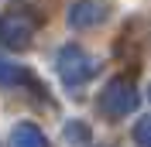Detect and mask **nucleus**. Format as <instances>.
Listing matches in <instances>:
<instances>
[{
  "instance_id": "f03ea898",
  "label": "nucleus",
  "mask_w": 151,
  "mask_h": 147,
  "mask_svg": "<svg viewBox=\"0 0 151 147\" xmlns=\"http://www.w3.org/2000/svg\"><path fill=\"white\" fill-rule=\"evenodd\" d=\"M55 69H58V79L65 86H83L96 75V58L79 45H65L55 58Z\"/></svg>"
},
{
  "instance_id": "0eeeda50",
  "label": "nucleus",
  "mask_w": 151,
  "mask_h": 147,
  "mask_svg": "<svg viewBox=\"0 0 151 147\" xmlns=\"http://www.w3.org/2000/svg\"><path fill=\"white\" fill-rule=\"evenodd\" d=\"M134 140H137L141 147H151V116L137 120V127H134Z\"/></svg>"
},
{
  "instance_id": "6e6552de",
  "label": "nucleus",
  "mask_w": 151,
  "mask_h": 147,
  "mask_svg": "<svg viewBox=\"0 0 151 147\" xmlns=\"http://www.w3.org/2000/svg\"><path fill=\"white\" fill-rule=\"evenodd\" d=\"M65 137H69V140H86V127L72 123V127H65Z\"/></svg>"
},
{
  "instance_id": "423d86ee",
  "label": "nucleus",
  "mask_w": 151,
  "mask_h": 147,
  "mask_svg": "<svg viewBox=\"0 0 151 147\" xmlns=\"http://www.w3.org/2000/svg\"><path fill=\"white\" fill-rule=\"evenodd\" d=\"M21 79H24V69L0 55V86H14V82H21Z\"/></svg>"
},
{
  "instance_id": "f257e3e1",
  "label": "nucleus",
  "mask_w": 151,
  "mask_h": 147,
  "mask_svg": "<svg viewBox=\"0 0 151 147\" xmlns=\"http://www.w3.org/2000/svg\"><path fill=\"white\" fill-rule=\"evenodd\" d=\"M137 89H134L131 79H124V75H117V79H110V82L103 86V92H100V113H103L106 120H120L127 116V113L137 110Z\"/></svg>"
},
{
  "instance_id": "7ed1b4c3",
  "label": "nucleus",
  "mask_w": 151,
  "mask_h": 147,
  "mask_svg": "<svg viewBox=\"0 0 151 147\" xmlns=\"http://www.w3.org/2000/svg\"><path fill=\"white\" fill-rule=\"evenodd\" d=\"M38 31V17L28 14V10H7L0 17V45L4 48H14V51H24L31 45V38Z\"/></svg>"
},
{
  "instance_id": "20e7f679",
  "label": "nucleus",
  "mask_w": 151,
  "mask_h": 147,
  "mask_svg": "<svg viewBox=\"0 0 151 147\" xmlns=\"http://www.w3.org/2000/svg\"><path fill=\"white\" fill-rule=\"evenodd\" d=\"M103 17H106V7L100 4V0H76L72 7H69V24L79 28V31L96 28Z\"/></svg>"
},
{
  "instance_id": "39448f33",
  "label": "nucleus",
  "mask_w": 151,
  "mask_h": 147,
  "mask_svg": "<svg viewBox=\"0 0 151 147\" xmlns=\"http://www.w3.org/2000/svg\"><path fill=\"white\" fill-rule=\"evenodd\" d=\"M10 147H48V137L35 123H17L10 130Z\"/></svg>"
}]
</instances>
